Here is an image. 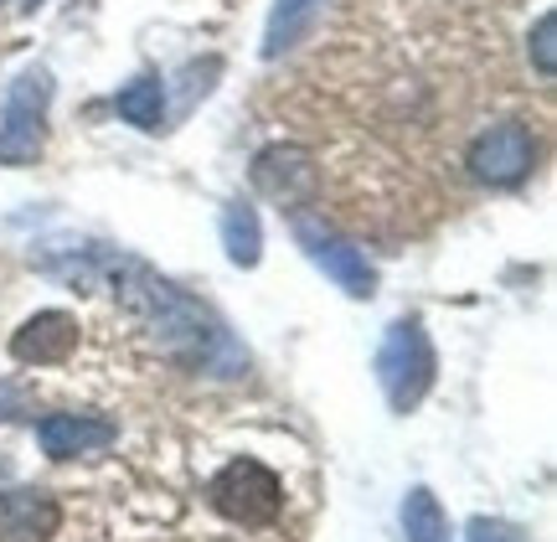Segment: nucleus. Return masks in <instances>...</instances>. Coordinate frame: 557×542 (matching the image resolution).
Returning <instances> with one entry per match:
<instances>
[{
    "instance_id": "20e7f679",
    "label": "nucleus",
    "mask_w": 557,
    "mask_h": 542,
    "mask_svg": "<svg viewBox=\"0 0 557 542\" xmlns=\"http://www.w3.org/2000/svg\"><path fill=\"white\" fill-rule=\"evenodd\" d=\"M289 227H295V243L305 248V259L315 263L346 300H372V295H377V269L367 263V254H361L357 243L341 238L325 218L295 207V212H289Z\"/></svg>"
},
{
    "instance_id": "a211bd4d",
    "label": "nucleus",
    "mask_w": 557,
    "mask_h": 542,
    "mask_svg": "<svg viewBox=\"0 0 557 542\" xmlns=\"http://www.w3.org/2000/svg\"><path fill=\"white\" fill-rule=\"evenodd\" d=\"M26 393H21L16 382L11 378H0V423H11V419H21V414H26Z\"/></svg>"
},
{
    "instance_id": "f03ea898",
    "label": "nucleus",
    "mask_w": 557,
    "mask_h": 542,
    "mask_svg": "<svg viewBox=\"0 0 557 542\" xmlns=\"http://www.w3.org/2000/svg\"><path fill=\"white\" fill-rule=\"evenodd\" d=\"M434 378H438V357L434 342H429V325L418 316H398L382 331L377 346V382L387 408L393 414H413L418 403L434 393Z\"/></svg>"
},
{
    "instance_id": "2eb2a0df",
    "label": "nucleus",
    "mask_w": 557,
    "mask_h": 542,
    "mask_svg": "<svg viewBox=\"0 0 557 542\" xmlns=\"http://www.w3.org/2000/svg\"><path fill=\"white\" fill-rule=\"evenodd\" d=\"M218 78H222V58L191 62V67L181 73V83H186V88H181V103H176V114H181V120H186V114L197 109V99H207V94L218 88Z\"/></svg>"
},
{
    "instance_id": "412c9836",
    "label": "nucleus",
    "mask_w": 557,
    "mask_h": 542,
    "mask_svg": "<svg viewBox=\"0 0 557 542\" xmlns=\"http://www.w3.org/2000/svg\"><path fill=\"white\" fill-rule=\"evenodd\" d=\"M0 11H5V0H0Z\"/></svg>"
},
{
    "instance_id": "6ab92c4d",
    "label": "nucleus",
    "mask_w": 557,
    "mask_h": 542,
    "mask_svg": "<svg viewBox=\"0 0 557 542\" xmlns=\"http://www.w3.org/2000/svg\"><path fill=\"white\" fill-rule=\"evenodd\" d=\"M11 476H16V470H11V460L0 455V485H11Z\"/></svg>"
},
{
    "instance_id": "0eeeda50",
    "label": "nucleus",
    "mask_w": 557,
    "mask_h": 542,
    "mask_svg": "<svg viewBox=\"0 0 557 542\" xmlns=\"http://www.w3.org/2000/svg\"><path fill=\"white\" fill-rule=\"evenodd\" d=\"M253 186H259L269 201L289 207V212L305 207L320 186L315 150H310V145H295V140H278V145H269V150H259V156H253Z\"/></svg>"
},
{
    "instance_id": "4468645a",
    "label": "nucleus",
    "mask_w": 557,
    "mask_h": 542,
    "mask_svg": "<svg viewBox=\"0 0 557 542\" xmlns=\"http://www.w3.org/2000/svg\"><path fill=\"white\" fill-rule=\"evenodd\" d=\"M403 538L408 542H455L449 532V517H444V506L429 485H408V496H403Z\"/></svg>"
},
{
    "instance_id": "aec40b11",
    "label": "nucleus",
    "mask_w": 557,
    "mask_h": 542,
    "mask_svg": "<svg viewBox=\"0 0 557 542\" xmlns=\"http://www.w3.org/2000/svg\"><path fill=\"white\" fill-rule=\"evenodd\" d=\"M41 5H47V0H21V11H26V16H37Z\"/></svg>"
},
{
    "instance_id": "f8f14e48",
    "label": "nucleus",
    "mask_w": 557,
    "mask_h": 542,
    "mask_svg": "<svg viewBox=\"0 0 557 542\" xmlns=\"http://www.w3.org/2000/svg\"><path fill=\"white\" fill-rule=\"evenodd\" d=\"M114 114L124 124L145 130V135H160L165 130V83H160V73H139V78L124 83L114 94Z\"/></svg>"
},
{
    "instance_id": "39448f33",
    "label": "nucleus",
    "mask_w": 557,
    "mask_h": 542,
    "mask_svg": "<svg viewBox=\"0 0 557 542\" xmlns=\"http://www.w3.org/2000/svg\"><path fill=\"white\" fill-rule=\"evenodd\" d=\"M212 506L238 527H269L284 512V481L263 460H227L212 476Z\"/></svg>"
},
{
    "instance_id": "dca6fc26",
    "label": "nucleus",
    "mask_w": 557,
    "mask_h": 542,
    "mask_svg": "<svg viewBox=\"0 0 557 542\" xmlns=\"http://www.w3.org/2000/svg\"><path fill=\"white\" fill-rule=\"evenodd\" d=\"M527 47H532V62H537L542 78H557V16H553V11H542V16H537V26H532Z\"/></svg>"
},
{
    "instance_id": "f257e3e1",
    "label": "nucleus",
    "mask_w": 557,
    "mask_h": 542,
    "mask_svg": "<svg viewBox=\"0 0 557 542\" xmlns=\"http://www.w3.org/2000/svg\"><path fill=\"white\" fill-rule=\"evenodd\" d=\"M41 269L78 284V290H109L150 331L160 357L181 361L186 372H197V378H243L248 372V352L238 346V336L227 331L218 310L201 305L197 295H186L165 274H156L135 254L109 248V243H62V248L41 254Z\"/></svg>"
},
{
    "instance_id": "1a4fd4ad",
    "label": "nucleus",
    "mask_w": 557,
    "mask_h": 542,
    "mask_svg": "<svg viewBox=\"0 0 557 542\" xmlns=\"http://www.w3.org/2000/svg\"><path fill=\"white\" fill-rule=\"evenodd\" d=\"M78 342H83L78 316H67V310H37L11 336V357L26 361V367H62V361L78 352Z\"/></svg>"
},
{
    "instance_id": "ddd939ff",
    "label": "nucleus",
    "mask_w": 557,
    "mask_h": 542,
    "mask_svg": "<svg viewBox=\"0 0 557 542\" xmlns=\"http://www.w3.org/2000/svg\"><path fill=\"white\" fill-rule=\"evenodd\" d=\"M218 233H222L227 259L238 263V269H259V259H263V222H259V212H253L248 201H227V207H222Z\"/></svg>"
},
{
    "instance_id": "9b49d317",
    "label": "nucleus",
    "mask_w": 557,
    "mask_h": 542,
    "mask_svg": "<svg viewBox=\"0 0 557 542\" xmlns=\"http://www.w3.org/2000/svg\"><path fill=\"white\" fill-rule=\"evenodd\" d=\"M320 5H325V0H274L269 26H263V47H259L263 58L274 62V58H284V52H295L299 41L315 32Z\"/></svg>"
},
{
    "instance_id": "423d86ee",
    "label": "nucleus",
    "mask_w": 557,
    "mask_h": 542,
    "mask_svg": "<svg viewBox=\"0 0 557 542\" xmlns=\"http://www.w3.org/2000/svg\"><path fill=\"white\" fill-rule=\"evenodd\" d=\"M465 165H470V176H475L480 186L511 192V186H521V181L537 171V135H532L521 120H500L470 140Z\"/></svg>"
},
{
    "instance_id": "6e6552de",
    "label": "nucleus",
    "mask_w": 557,
    "mask_h": 542,
    "mask_svg": "<svg viewBox=\"0 0 557 542\" xmlns=\"http://www.w3.org/2000/svg\"><path fill=\"white\" fill-rule=\"evenodd\" d=\"M120 440V423L103 414H47L37 419V444L47 460H83V455H103Z\"/></svg>"
},
{
    "instance_id": "9d476101",
    "label": "nucleus",
    "mask_w": 557,
    "mask_h": 542,
    "mask_svg": "<svg viewBox=\"0 0 557 542\" xmlns=\"http://www.w3.org/2000/svg\"><path fill=\"white\" fill-rule=\"evenodd\" d=\"M62 527V506L41 485H0V542H52Z\"/></svg>"
},
{
    "instance_id": "f3484780",
    "label": "nucleus",
    "mask_w": 557,
    "mask_h": 542,
    "mask_svg": "<svg viewBox=\"0 0 557 542\" xmlns=\"http://www.w3.org/2000/svg\"><path fill=\"white\" fill-rule=\"evenodd\" d=\"M465 542H527V527L506 522V517H470Z\"/></svg>"
},
{
    "instance_id": "7ed1b4c3",
    "label": "nucleus",
    "mask_w": 557,
    "mask_h": 542,
    "mask_svg": "<svg viewBox=\"0 0 557 542\" xmlns=\"http://www.w3.org/2000/svg\"><path fill=\"white\" fill-rule=\"evenodd\" d=\"M47 114H52V73L21 67L0 99V165H37L47 156Z\"/></svg>"
}]
</instances>
